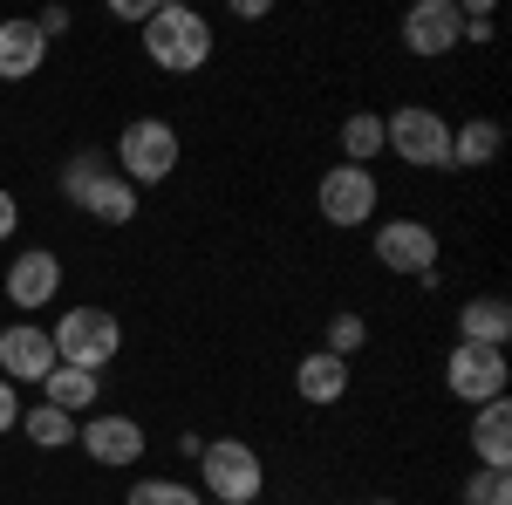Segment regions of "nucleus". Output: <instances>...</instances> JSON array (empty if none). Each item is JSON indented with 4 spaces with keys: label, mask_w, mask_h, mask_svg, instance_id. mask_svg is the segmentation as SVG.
<instances>
[{
    "label": "nucleus",
    "mask_w": 512,
    "mask_h": 505,
    "mask_svg": "<svg viewBox=\"0 0 512 505\" xmlns=\"http://www.w3.org/2000/svg\"><path fill=\"white\" fill-rule=\"evenodd\" d=\"M144 55L164 76H198L212 62V21L198 7H185V0H158L151 21H144Z\"/></svg>",
    "instance_id": "1"
},
{
    "label": "nucleus",
    "mask_w": 512,
    "mask_h": 505,
    "mask_svg": "<svg viewBox=\"0 0 512 505\" xmlns=\"http://www.w3.org/2000/svg\"><path fill=\"white\" fill-rule=\"evenodd\" d=\"M62 198L76 212H89L96 226H130L137 219V185L117 178V164H103L96 151H76L62 164Z\"/></svg>",
    "instance_id": "2"
},
{
    "label": "nucleus",
    "mask_w": 512,
    "mask_h": 505,
    "mask_svg": "<svg viewBox=\"0 0 512 505\" xmlns=\"http://www.w3.org/2000/svg\"><path fill=\"white\" fill-rule=\"evenodd\" d=\"M48 342H55V362L62 369H89V376H103L123 349V321L110 308H69L55 328H48Z\"/></svg>",
    "instance_id": "3"
},
{
    "label": "nucleus",
    "mask_w": 512,
    "mask_h": 505,
    "mask_svg": "<svg viewBox=\"0 0 512 505\" xmlns=\"http://www.w3.org/2000/svg\"><path fill=\"white\" fill-rule=\"evenodd\" d=\"M198 478H205V492L219 505H253L267 492V465H260V451L246 437H205L198 444Z\"/></svg>",
    "instance_id": "4"
},
{
    "label": "nucleus",
    "mask_w": 512,
    "mask_h": 505,
    "mask_svg": "<svg viewBox=\"0 0 512 505\" xmlns=\"http://www.w3.org/2000/svg\"><path fill=\"white\" fill-rule=\"evenodd\" d=\"M383 151H396L417 171H451V123L424 103H403V110L383 117Z\"/></svg>",
    "instance_id": "5"
},
{
    "label": "nucleus",
    "mask_w": 512,
    "mask_h": 505,
    "mask_svg": "<svg viewBox=\"0 0 512 505\" xmlns=\"http://www.w3.org/2000/svg\"><path fill=\"white\" fill-rule=\"evenodd\" d=\"M178 171V130L158 117H137V123H123V137H117V178H130L137 192H151V185H164Z\"/></svg>",
    "instance_id": "6"
},
{
    "label": "nucleus",
    "mask_w": 512,
    "mask_h": 505,
    "mask_svg": "<svg viewBox=\"0 0 512 505\" xmlns=\"http://www.w3.org/2000/svg\"><path fill=\"white\" fill-rule=\"evenodd\" d=\"M376 260L403 280H417V287H437V233L424 219H390V226H376Z\"/></svg>",
    "instance_id": "7"
},
{
    "label": "nucleus",
    "mask_w": 512,
    "mask_h": 505,
    "mask_svg": "<svg viewBox=\"0 0 512 505\" xmlns=\"http://www.w3.org/2000/svg\"><path fill=\"white\" fill-rule=\"evenodd\" d=\"M512 369H506V349H478V342H458V349L444 355V389L458 396V403H492V396H506Z\"/></svg>",
    "instance_id": "8"
},
{
    "label": "nucleus",
    "mask_w": 512,
    "mask_h": 505,
    "mask_svg": "<svg viewBox=\"0 0 512 505\" xmlns=\"http://www.w3.org/2000/svg\"><path fill=\"white\" fill-rule=\"evenodd\" d=\"M376 171H362V164H335V171H321V185H315V205H321V219L328 226H362V219H376Z\"/></svg>",
    "instance_id": "9"
},
{
    "label": "nucleus",
    "mask_w": 512,
    "mask_h": 505,
    "mask_svg": "<svg viewBox=\"0 0 512 505\" xmlns=\"http://www.w3.org/2000/svg\"><path fill=\"white\" fill-rule=\"evenodd\" d=\"M76 444L89 451V465H137L144 458V424L137 417H123V410H89V424H76Z\"/></svg>",
    "instance_id": "10"
},
{
    "label": "nucleus",
    "mask_w": 512,
    "mask_h": 505,
    "mask_svg": "<svg viewBox=\"0 0 512 505\" xmlns=\"http://www.w3.org/2000/svg\"><path fill=\"white\" fill-rule=\"evenodd\" d=\"M62 294V260L48 253V246H28L14 267H7V301L21 314H35V308H48Z\"/></svg>",
    "instance_id": "11"
},
{
    "label": "nucleus",
    "mask_w": 512,
    "mask_h": 505,
    "mask_svg": "<svg viewBox=\"0 0 512 505\" xmlns=\"http://www.w3.org/2000/svg\"><path fill=\"white\" fill-rule=\"evenodd\" d=\"M48 369H55V342H48V328H35V321L0 328V376H7V383H41Z\"/></svg>",
    "instance_id": "12"
},
{
    "label": "nucleus",
    "mask_w": 512,
    "mask_h": 505,
    "mask_svg": "<svg viewBox=\"0 0 512 505\" xmlns=\"http://www.w3.org/2000/svg\"><path fill=\"white\" fill-rule=\"evenodd\" d=\"M403 48L410 55H451L458 48V7L451 0H417L410 14H403Z\"/></svg>",
    "instance_id": "13"
},
{
    "label": "nucleus",
    "mask_w": 512,
    "mask_h": 505,
    "mask_svg": "<svg viewBox=\"0 0 512 505\" xmlns=\"http://www.w3.org/2000/svg\"><path fill=\"white\" fill-rule=\"evenodd\" d=\"M472 451L485 471H512V403L506 396H492V403H478L472 417Z\"/></svg>",
    "instance_id": "14"
},
{
    "label": "nucleus",
    "mask_w": 512,
    "mask_h": 505,
    "mask_svg": "<svg viewBox=\"0 0 512 505\" xmlns=\"http://www.w3.org/2000/svg\"><path fill=\"white\" fill-rule=\"evenodd\" d=\"M294 389H301V403L328 410V403H342V396H349V362H342V355H328V349L301 355V362H294Z\"/></svg>",
    "instance_id": "15"
},
{
    "label": "nucleus",
    "mask_w": 512,
    "mask_h": 505,
    "mask_svg": "<svg viewBox=\"0 0 512 505\" xmlns=\"http://www.w3.org/2000/svg\"><path fill=\"white\" fill-rule=\"evenodd\" d=\"M512 335V301L506 294H472L458 308V342H478V349H506Z\"/></svg>",
    "instance_id": "16"
},
{
    "label": "nucleus",
    "mask_w": 512,
    "mask_h": 505,
    "mask_svg": "<svg viewBox=\"0 0 512 505\" xmlns=\"http://www.w3.org/2000/svg\"><path fill=\"white\" fill-rule=\"evenodd\" d=\"M48 62V41L35 21H0V82H28Z\"/></svg>",
    "instance_id": "17"
},
{
    "label": "nucleus",
    "mask_w": 512,
    "mask_h": 505,
    "mask_svg": "<svg viewBox=\"0 0 512 505\" xmlns=\"http://www.w3.org/2000/svg\"><path fill=\"white\" fill-rule=\"evenodd\" d=\"M96 389H103V376H89V369H62V362H55V369L41 376V403L62 410V417H82V410L96 403Z\"/></svg>",
    "instance_id": "18"
},
{
    "label": "nucleus",
    "mask_w": 512,
    "mask_h": 505,
    "mask_svg": "<svg viewBox=\"0 0 512 505\" xmlns=\"http://www.w3.org/2000/svg\"><path fill=\"white\" fill-rule=\"evenodd\" d=\"M499 144H506V137H499L492 117H465L451 130V164H458V171H485V164L499 157Z\"/></svg>",
    "instance_id": "19"
},
{
    "label": "nucleus",
    "mask_w": 512,
    "mask_h": 505,
    "mask_svg": "<svg viewBox=\"0 0 512 505\" xmlns=\"http://www.w3.org/2000/svg\"><path fill=\"white\" fill-rule=\"evenodd\" d=\"M376 151H383V117H376V110H355V117L342 123V164H362V171H369Z\"/></svg>",
    "instance_id": "20"
},
{
    "label": "nucleus",
    "mask_w": 512,
    "mask_h": 505,
    "mask_svg": "<svg viewBox=\"0 0 512 505\" xmlns=\"http://www.w3.org/2000/svg\"><path fill=\"white\" fill-rule=\"evenodd\" d=\"M21 430L35 437V451H62V444H76V417H62V410H48V403H35V410L21 417Z\"/></svg>",
    "instance_id": "21"
},
{
    "label": "nucleus",
    "mask_w": 512,
    "mask_h": 505,
    "mask_svg": "<svg viewBox=\"0 0 512 505\" xmlns=\"http://www.w3.org/2000/svg\"><path fill=\"white\" fill-rule=\"evenodd\" d=\"M123 505H198V492L185 478H137V485L123 492Z\"/></svg>",
    "instance_id": "22"
},
{
    "label": "nucleus",
    "mask_w": 512,
    "mask_h": 505,
    "mask_svg": "<svg viewBox=\"0 0 512 505\" xmlns=\"http://www.w3.org/2000/svg\"><path fill=\"white\" fill-rule=\"evenodd\" d=\"M355 349H369V321H362L355 308L328 314V355H342V362H349Z\"/></svg>",
    "instance_id": "23"
},
{
    "label": "nucleus",
    "mask_w": 512,
    "mask_h": 505,
    "mask_svg": "<svg viewBox=\"0 0 512 505\" xmlns=\"http://www.w3.org/2000/svg\"><path fill=\"white\" fill-rule=\"evenodd\" d=\"M465 505H512V471H485L478 465L465 478Z\"/></svg>",
    "instance_id": "24"
},
{
    "label": "nucleus",
    "mask_w": 512,
    "mask_h": 505,
    "mask_svg": "<svg viewBox=\"0 0 512 505\" xmlns=\"http://www.w3.org/2000/svg\"><path fill=\"white\" fill-rule=\"evenodd\" d=\"M21 424V396H14V383L0 376V430H14Z\"/></svg>",
    "instance_id": "25"
},
{
    "label": "nucleus",
    "mask_w": 512,
    "mask_h": 505,
    "mask_svg": "<svg viewBox=\"0 0 512 505\" xmlns=\"http://www.w3.org/2000/svg\"><path fill=\"white\" fill-rule=\"evenodd\" d=\"M151 7H158V0H117L110 14H117V21H151Z\"/></svg>",
    "instance_id": "26"
},
{
    "label": "nucleus",
    "mask_w": 512,
    "mask_h": 505,
    "mask_svg": "<svg viewBox=\"0 0 512 505\" xmlns=\"http://www.w3.org/2000/svg\"><path fill=\"white\" fill-rule=\"evenodd\" d=\"M35 28H41V41H55V35H69V14H62V7H48Z\"/></svg>",
    "instance_id": "27"
},
{
    "label": "nucleus",
    "mask_w": 512,
    "mask_h": 505,
    "mask_svg": "<svg viewBox=\"0 0 512 505\" xmlns=\"http://www.w3.org/2000/svg\"><path fill=\"white\" fill-rule=\"evenodd\" d=\"M14 226H21V205H14V192H7V185H0V239L14 233Z\"/></svg>",
    "instance_id": "28"
},
{
    "label": "nucleus",
    "mask_w": 512,
    "mask_h": 505,
    "mask_svg": "<svg viewBox=\"0 0 512 505\" xmlns=\"http://www.w3.org/2000/svg\"><path fill=\"white\" fill-rule=\"evenodd\" d=\"M369 505H396V499H369Z\"/></svg>",
    "instance_id": "29"
},
{
    "label": "nucleus",
    "mask_w": 512,
    "mask_h": 505,
    "mask_svg": "<svg viewBox=\"0 0 512 505\" xmlns=\"http://www.w3.org/2000/svg\"><path fill=\"white\" fill-rule=\"evenodd\" d=\"M205 505H219V499H205Z\"/></svg>",
    "instance_id": "30"
}]
</instances>
